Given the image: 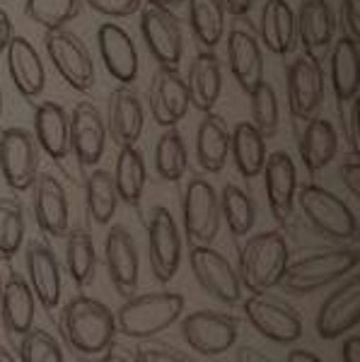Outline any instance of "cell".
Wrapping results in <instances>:
<instances>
[{"label":"cell","instance_id":"obj_1","mask_svg":"<svg viewBox=\"0 0 360 362\" xmlns=\"http://www.w3.org/2000/svg\"><path fill=\"white\" fill-rule=\"evenodd\" d=\"M58 331L68 350L85 362L100 360L114 346V338L119 334L112 309L87 295L66 302L58 317Z\"/></svg>","mask_w":360,"mask_h":362},{"label":"cell","instance_id":"obj_2","mask_svg":"<svg viewBox=\"0 0 360 362\" xmlns=\"http://www.w3.org/2000/svg\"><path fill=\"white\" fill-rule=\"evenodd\" d=\"M288 242L281 232H261L249 237L237 254V278L240 285L252 295L269 293L283 278V271L290 264Z\"/></svg>","mask_w":360,"mask_h":362},{"label":"cell","instance_id":"obj_3","mask_svg":"<svg viewBox=\"0 0 360 362\" xmlns=\"http://www.w3.org/2000/svg\"><path fill=\"white\" fill-rule=\"evenodd\" d=\"M184 297L179 293H143L131 295L114 312L116 329L129 338H150L158 336L182 317Z\"/></svg>","mask_w":360,"mask_h":362},{"label":"cell","instance_id":"obj_4","mask_svg":"<svg viewBox=\"0 0 360 362\" xmlns=\"http://www.w3.org/2000/svg\"><path fill=\"white\" fill-rule=\"evenodd\" d=\"M295 201L307 225L317 235L334 239V242H353L358 237L356 213L348 208L344 198L317 184H305L295 191Z\"/></svg>","mask_w":360,"mask_h":362},{"label":"cell","instance_id":"obj_5","mask_svg":"<svg viewBox=\"0 0 360 362\" xmlns=\"http://www.w3.org/2000/svg\"><path fill=\"white\" fill-rule=\"evenodd\" d=\"M358 268V251L356 249H329L317 254L303 256L286 266L281 278V288L290 295H310L315 290L332 285L334 280L346 278Z\"/></svg>","mask_w":360,"mask_h":362},{"label":"cell","instance_id":"obj_6","mask_svg":"<svg viewBox=\"0 0 360 362\" xmlns=\"http://www.w3.org/2000/svg\"><path fill=\"white\" fill-rule=\"evenodd\" d=\"M184 235L191 247H206L220 232V201L213 184L203 177H191L182 196Z\"/></svg>","mask_w":360,"mask_h":362},{"label":"cell","instance_id":"obj_7","mask_svg":"<svg viewBox=\"0 0 360 362\" xmlns=\"http://www.w3.org/2000/svg\"><path fill=\"white\" fill-rule=\"evenodd\" d=\"M44 49L49 61L54 63L56 73L66 80L68 87L78 92H87L95 87L97 70L92 61L90 51L78 34L68 32V29H56V32H46Z\"/></svg>","mask_w":360,"mask_h":362},{"label":"cell","instance_id":"obj_8","mask_svg":"<svg viewBox=\"0 0 360 362\" xmlns=\"http://www.w3.org/2000/svg\"><path fill=\"white\" fill-rule=\"evenodd\" d=\"M39 145L27 128L0 131V174L13 191H29L39 174Z\"/></svg>","mask_w":360,"mask_h":362},{"label":"cell","instance_id":"obj_9","mask_svg":"<svg viewBox=\"0 0 360 362\" xmlns=\"http://www.w3.org/2000/svg\"><path fill=\"white\" fill-rule=\"evenodd\" d=\"M242 309H245V317L254 326V331H259L269 341L288 346V343L300 341V336H303V319H300V314L274 295L257 293L247 297Z\"/></svg>","mask_w":360,"mask_h":362},{"label":"cell","instance_id":"obj_10","mask_svg":"<svg viewBox=\"0 0 360 362\" xmlns=\"http://www.w3.org/2000/svg\"><path fill=\"white\" fill-rule=\"evenodd\" d=\"M141 34L158 68H179L184 54V32L172 10L145 5L141 10Z\"/></svg>","mask_w":360,"mask_h":362},{"label":"cell","instance_id":"obj_11","mask_svg":"<svg viewBox=\"0 0 360 362\" xmlns=\"http://www.w3.org/2000/svg\"><path fill=\"white\" fill-rule=\"evenodd\" d=\"M148 256L150 268L160 283H170L182 264V232L167 208H153L148 218Z\"/></svg>","mask_w":360,"mask_h":362},{"label":"cell","instance_id":"obj_12","mask_svg":"<svg viewBox=\"0 0 360 362\" xmlns=\"http://www.w3.org/2000/svg\"><path fill=\"white\" fill-rule=\"evenodd\" d=\"M237 334H240L237 321L220 312L199 309L182 319V338L187 341V346L208 358L228 353L235 346Z\"/></svg>","mask_w":360,"mask_h":362},{"label":"cell","instance_id":"obj_13","mask_svg":"<svg viewBox=\"0 0 360 362\" xmlns=\"http://www.w3.org/2000/svg\"><path fill=\"white\" fill-rule=\"evenodd\" d=\"M189 266L194 271V278L208 295L225 305H235L242 297V285L237 278V271L225 259L220 251H216L211 244L206 247H191L189 251Z\"/></svg>","mask_w":360,"mask_h":362},{"label":"cell","instance_id":"obj_14","mask_svg":"<svg viewBox=\"0 0 360 362\" xmlns=\"http://www.w3.org/2000/svg\"><path fill=\"white\" fill-rule=\"evenodd\" d=\"M288 109L293 119H310L322 109L324 102V70L322 63L307 56L295 58L286 73Z\"/></svg>","mask_w":360,"mask_h":362},{"label":"cell","instance_id":"obj_15","mask_svg":"<svg viewBox=\"0 0 360 362\" xmlns=\"http://www.w3.org/2000/svg\"><path fill=\"white\" fill-rule=\"evenodd\" d=\"M104 264H107L109 283L121 297L136 295L141 259H138L136 239L124 225H112L104 237Z\"/></svg>","mask_w":360,"mask_h":362},{"label":"cell","instance_id":"obj_16","mask_svg":"<svg viewBox=\"0 0 360 362\" xmlns=\"http://www.w3.org/2000/svg\"><path fill=\"white\" fill-rule=\"evenodd\" d=\"M150 116L162 128H174L189 112V87L177 68H158L150 80Z\"/></svg>","mask_w":360,"mask_h":362},{"label":"cell","instance_id":"obj_17","mask_svg":"<svg viewBox=\"0 0 360 362\" xmlns=\"http://www.w3.org/2000/svg\"><path fill=\"white\" fill-rule=\"evenodd\" d=\"M68 121H71V153L80 167L92 169L102 160L107 148L104 116L92 102H80L75 104L73 114H68Z\"/></svg>","mask_w":360,"mask_h":362},{"label":"cell","instance_id":"obj_18","mask_svg":"<svg viewBox=\"0 0 360 362\" xmlns=\"http://www.w3.org/2000/svg\"><path fill=\"white\" fill-rule=\"evenodd\" d=\"M358 321H360V283L356 276H351L319 307L315 321L317 336L322 341H334V338L344 336L346 331L356 329Z\"/></svg>","mask_w":360,"mask_h":362},{"label":"cell","instance_id":"obj_19","mask_svg":"<svg viewBox=\"0 0 360 362\" xmlns=\"http://www.w3.org/2000/svg\"><path fill=\"white\" fill-rule=\"evenodd\" d=\"M32 191L34 218H37L39 230L54 239L66 237V232L71 230V208H68V194L58 177L49 172L37 174Z\"/></svg>","mask_w":360,"mask_h":362},{"label":"cell","instance_id":"obj_20","mask_svg":"<svg viewBox=\"0 0 360 362\" xmlns=\"http://www.w3.org/2000/svg\"><path fill=\"white\" fill-rule=\"evenodd\" d=\"M295 32L305 49V56L322 63L334 44L336 17L327 0H303L295 15Z\"/></svg>","mask_w":360,"mask_h":362},{"label":"cell","instance_id":"obj_21","mask_svg":"<svg viewBox=\"0 0 360 362\" xmlns=\"http://www.w3.org/2000/svg\"><path fill=\"white\" fill-rule=\"evenodd\" d=\"M261 174H264V189L271 215L281 225H286L293 218L295 191H298V172H295L293 160L283 150H278L274 155H266Z\"/></svg>","mask_w":360,"mask_h":362},{"label":"cell","instance_id":"obj_22","mask_svg":"<svg viewBox=\"0 0 360 362\" xmlns=\"http://www.w3.org/2000/svg\"><path fill=\"white\" fill-rule=\"evenodd\" d=\"M97 46L107 73L116 83L133 85V80L138 78V49L131 34L116 22H104L97 29Z\"/></svg>","mask_w":360,"mask_h":362},{"label":"cell","instance_id":"obj_23","mask_svg":"<svg viewBox=\"0 0 360 362\" xmlns=\"http://www.w3.org/2000/svg\"><path fill=\"white\" fill-rule=\"evenodd\" d=\"M25 268L34 300L46 312H54L61 302V264L56 254L42 242H29L25 251Z\"/></svg>","mask_w":360,"mask_h":362},{"label":"cell","instance_id":"obj_24","mask_svg":"<svg viewBox=\"0 0 360 362\" xmlns=\"http://www.w3.org/2000/svg\"><path fill=\"white\" fill-rule=\"evenodd\" d=\"M104 124H107V138H112V143L119 148L136 145L143 136V102L131 85H119L109 95V116Z\"/></svg>","mask_w":360,"mask_h":362},{"label":"cell","instance_id":"obj_25","mask_svg":"<svg viewBox=\"0 0 360 362\" xmlns=\"http://www.w3.org/2000/svg\"><path fill=\"white\" fill-rule=\"evenodd\" d=\"M5 58H8L10 80H13L15 90L20 92V97L27 99V102L42 97L46 85V70L34 44L27 37L13 34L8 49H5Z\"/></svg>","mask_w":360,"mask_h":362},{"label":"cell","instance_id":"obj_26","mask_svg":"<svg viewBox=\"0 0 360 362\" xmlns=\"http://www.w3.org/2000/svg\"><path fill=\"white\" fill-rule=\"evenodd\" d=\"M34 140L51 160L61 162L71 153V121L58 102H39L34 107Z\"/></svg>","mask_w":360,"mask_h":362},{"label":"cell","instance_id":"obj_27","mask_svg":"<svg viewBox=\"0 0 360 362\" xmlns=\"http://www.w3.org/2000/svg\"><path fill=\"white\" fill-rule=\"evenodd\" d=\"M228 66L232 78L242 90L252 92L261 80H264V54H261V44L257 42L249 29L235 27L228 34Z\"/></svg>","mask_w":360,"mask_h":362},{"label":"cell","instance_id":"obj_28","mask_svg":"<svg viewBox=\"0 0 360 362\" xmlns=\"http://www.w3.org/2000/svg\"><path fill=\"white\" fill-rule=\"evenodd\" d=\"M34 293L29 288L27 278L20 273H10L3 280V293H0V317H3V326L10 336H25L34 326Z\"/></svg>","mask_w":360,"mask_h":362},{"label":"cell","instance_id":"obj_29","mask_svg":"<svg viewBox=\"0 0 360 362\" xmlns=\"http://www.w3.org/2000/svg\"><path fill=\"white\" fill-rule=\"evenodd\" d=\"M336 150H339V133L332 126V121L319 114L305 119V126L298 138V153L307 172H322L336 157Z\"/></svg>","mask_w":360,"mask_h":362},{"label":"cell","instance_id":"obj_30","mask_svg":"<svg viewBox=\"0 0 360 362\" xmlns=\"http://www.w3.org/2000/svg\"><path fill=\"white\" fill-rule=\"evenodd\" d=\"M189 104H194L199 112L208 114L216 109L220 92H223V66L220 58L211 49L196 54L189 66Z\"/></svg>","mask_w":360,"mask_h":362},{"label":"cell","instance_id":"obj_31","mask_svg":"<svg viewBox=\"0 0 360 362\" xmlns=\"http://www.w3.org/2000/svg\"><path fill=\"white\" fill-rule=\"evenodd\" d=\"M329 80L339 104L351 102L360 90V46L356 39L341 37L329 49Z\"/></svg>","mask_w":360,"mask_h":362},{"label":"cell","instance_id":"obj_32","mask_svg":"<svg viewBox=\"0 0 360 362\" xmlns=\"http://www.w3.org/2000/svg\"><path fill=\"white\" fill-rule=\"evenodd\" d=\"M261 44L276 56H288L295 49V13L288 0H266L259 20Z\"/></svg>","mask_w":360,"mask_h":362},{"label":"cell","instance_id":"obj_33","mask_svg":"<svg viewBox=\"0 0 360 362\" xmlns=\"http://www.w3.org/2000/svg\"><path fill=\"white\" fill-rule=\"evenodd\" d=\"M230 157V128L218 114L208 112L203 116L199 133H196V160L203 172L218 174L223 172Z\"/></svg>","mask_w":360,"mask_h":362},{"label":"cell","instance_id":"obj_34","mask_svg":"<svg viewBox=\"0 0 360 362\" xmlns=\"http://www.w3.org/2000/svg\"><path fill=\"white\" fill-rule=\"evenodd\" d=\"M112 177L119 201H124L126 206H138L143 198L145 184H148V167H145V157L136 145L119 148Z\"/></svg>","mask_w":360,"mask_h":362},{"label":"cell","instance_id":"obj_35","mask_svg":"<svg viewBox=\"0 0 360 362\" xmlns=\"http://www.w3.org/2000/svg\"><path fill=\"white\" fill-rule=\"evenodd\" d=\"M230 155L245 179L261 174L266 162V138L252 126V121H240L235 131H230Z\"/></svg>","mask_w":360,"mask_h":362},{"label":"cell","instance_id":"obj_36","mask_svg":"<svg viewBox=\"0 0 360 362\" xmlns=\"http://www.w3.org/2000/svg\"><path fill=\"white\" fill-rule=\"evenodd\" d=\"M119 206L114 177L107 169H90L85 174V208L92 223L109 225Z\"/></svg>","mask_w":360,"mask_h":362},{"label":"cell","instance_id":"obj_37","mask_svg":"<svg viewBox=\"0 0 360 362\" xmlns=\"http://www.w3.org/2000/svg\"><path fill=\"white\" fill-rule=\"evenodd\" d=\"M66 268L68 276L78 288H87L95 280L97 271V251L92 235L87 230L66 232Z\"/></svg>","mask_w":360,"mask_h":362},{"label":"cell","instance_id":"obj_38","mask_svg":"<svg viewBox=\"0 0 360 362\" xmlns=\"http://www.w3.org/2000/svg\"><path fill=\"white\" fill-rule=\"evenodd\" d=\"M189 3V27L196 42L206 49H213L225 37V10L220 0H187Z\"/></svg>","mask_w":360,"mask_h":362},{"label":"cell","instance_id":"obj_39","mask_svg":"<svg viewBox=\"0 0 360 362\" xmlns=\"http://www.w3.org/2000/svg\"><path fill=\"white\" fill-rule=\"evenodd\" d=\"M220 201V220L228 223V230L232 237H247L257 223V208L240 186L225 184L218 196Z\"/></svg>","mask_w":360,"mask_h":362},{"label":"cell","instance_id":"obj_40","mask_svg":"<svg viewBox=\"0 0 360 362\" xmlns=\"http://www.w3.org/2000/svg\"><path fill=\"white\" fill-rule=\"evenodd\" d=\"M189 153L182 133L174 128H165L155 145V172L162 181H179L187 174Z\"/></svg>","mask_w":360,"mask_h":362},{"label":"cell","instance_id":"obj_41","mask_svg":"<svg viewBox=\"0 0 360 362\" xmlns=\"http://www.w3.org/2000/svg\"><path fill=\"white\" fill-rule=\"evenodd\" d=\"M25 208L17 198H0V259H13L25 242Z\"/></svg>","mask_w":360,"mask_h":362},{"label":"cell","instance_id":"obj_42","mask_svg":"<svg viewBox=\"0 0 360 362\" xmlns=\"http://www.w3.org/2000/svg\"><path fill=\"white\" fill-rule=\"evenodd\" d=\"M25 15L46 32H56L80 15V0H25Z\"/></svg>","mask_w":360,"mask_h":362},{"label":"cell","instance_id":"obj_43","mask_svg":"<svg viewBox=\"0 0 360 362\" xmlns=\"http://www.w3.org/2000/svg\"><path fill=\"white\" fill-rule=\"evenodd\" d=\"M252 99V126L264 136L266 140L274 138L278 131V119H281V109H278V97L271 83L261 80V83L249 92Z\"/></svg>","mask_w":360,"mask_h":362},{"label":"cell","instance_id":"obj_44","mask_svg":"<svg viewBox=\"0 0 360 362\" xmlns=\"http://www.w3.org/2000/svg\"><path fill=\"white\" fill-rule=\"evenodd\" d=\"M20 362H66L58 341L44 329H29L20 336Z\"/></svg>","mask_w":360,"mask_h":362},{"label":"cell","instance_id":"obj_45","mask_svg":"<svg viewBox=\"0 0 360 362\" xmlns=\"http://www.w3.org/2000/svg\"><path fill=\"white\" fill-rule=\"evenodd\" d=\"M341 112V131L351 148V155H360V102L358 97H353L351 102L339 104Z\"/></svg>","mask_w":360,"mask_h":362},{"label":"cell","instance_id":"obj_46","mask_svg":"<svg viewBox=\"0 0 360 362\" xmlns=\"http://www.w3.org/2000/svg\"><path fill=\"white\" fill-rule=\"evenodd\" d=\"M95 13H100L109 20H121V17H131L133 13L143 8V0H85Z\"/></svg>","mask_w":360,"mask_h":362},{"label":"cell","instance_id":"obj_47","mask_svg":"<svg viewBox=\"0 0 360 362\" xmlns=\"http://www.w3.org/2000/svg\"><path fill=\"white\" fill-rule=\"evenodd\" d=\"M136 362H196L189 355L179 353L174 348H162V346H143L138 348Z\"/></svg>","mask_w":360,"mask_h":362},{"label":"cell","instance_id":"obj_48","mask_svg":"<svg viewBox=\"0 0 360 362\" xmlns=\"http://www.w3.org/2000/svg\"><path fill=\"white\" fill-rule=\"evenodd\" d=\"M341 22H344L346 37L360 42V0H341Z\"/></svg>","mask_w":360,"mask_h":362},{"label":"cell","instance_id":"obj_49","mask_svg":"<svg viewBox=\"0 0 360 362\" xmlns=\"http://www.w3.org/2000/svg\"><path fill=\"white\" fill-rule=\"evenodd\" d=\"M341 181L348 189L351 196H360V157L358 155H348V160H344V165L339 169Z\"/></svg>","mask_w":360,"mask_h":362},{"label":"cell","instance_id":"obj_50","mask_svg":"<svg viewBox=\"0 0 360 362\" xmlns=\"http://www.w3.org/2000/svg\"><path fill=\"white\" fill-rule=\"evenodd\" d=\"M237 362H276V360L254 346H242L237 350Z\"/></svg>","mask_w":360,"mask_h":362},{"label":"cell","instance_id":"obj_51","mask_svg":"<svg viewBox=\"0 0 360 362\" xmlns=\"http://www.w3.org/2000/svg\"><path fill=\"white\" fill-rule=\"evenodd\" d=\"M341 362H360V338L351 336L341 346Z\"/></svg>","mask_w":360,"mask_h":362},{"label":"cell","instance_id":"obj_52","mask_svg":"<svg viewBox=\"0 0 360 362\" xmlns=\"http://www.w3.org/2000/svg\"><path fill=\"white\" fill-rule=\"evenodd\" d=\"M220 3H223L225 15L232 17H245L252 10V0H220Z\"/></svg>","mask_w":360,"mask_h":362},{"label":"cell","instance_id":"obj_53","mask_svg":"<svg viewBox=\"0 0 360 362\" xmlns=\"http://www.w3.org/2000/svg\"><path fill=\"white\" fill-rule=\"evenodd\" d=\"M10 39H13V20H10V15L0 8V54L8 49Z\"/></svg>","mask_w":360,"mask_h":362},{"label":"cell","instance_id":"obj_54","mask_svg":"<svg viewBox=\"0 0 360 362\" xmlns=\"http://www.w3.org/2000/svg\"><path fill=\"white\" fill-rule=\"evenodd\" d=\"M286 362H324L319 355H315L312 350H303V348H295L288 353Z\"/></svg>","mask_w":360,"mask_h":362},{"label":"cell","instance_id":"obj_55","mask_svg":"<svg viewBox=\"0 0 360 362\" xmlns=\"http://www.w3.org/2000/svg\"><path fill=\"white\" fill-rule=\"evenodd\" d=\"M100 362H136V360H131L129 355H124L121 350H114V348H109L107 353L102 355Z\"/></svg>","mask_w":360,"mask_h":362},{"label":"cell","instance_id":"obj_56","mask_svg":"<svg viewBox=\"0 0 360 362\" xmlns=\"http://www.w3.org/2000/svg\"><path fill=\"white\" fill-rule=\"evenodd\" d=\"M145 5H155V8H165V10H174L179 8L182 3H187V0H143Z\"/></svg>","mask_w":360,"mask_h":362},{"label":"cell","instance_id":"obj_57","mask_svg":"<svg viewBox=\"0 0 360 362\" xmlns=\"http://www.w3.org/2000/svg\"><path fill=\"white\" fill-rule=\"evenodd\" d=\"M0 362H17V360H15V355L10 353L8 348H5V346H0Z\"/></svg>","mask_w":360,"mask_h":362},{"label":"cell","instance_id":"obj_58","mask_svg":"<svg viewBox=\"0 0 360 362\" xmlns=\"http://www.w3.org/2000/svg\"><path fill=\"white\" fill-rule=\"evenodd\" d=\"M0 116H3V92H0Z\"/></svg>","mask_w":360,"mask_h":362},{"label":"cell","instance_id":"obj_59","mask_svg":"<svg viewBox=\"0 0 360 362\" xmlns=\"http://www.w3.org/2000/svg\"><path fill=\"white\" fill-rule=\"evenodd\" d=\"M0 293H3V273H0Z\"/></svg>","mask_w":360,"mask_h":362}]
</instances>
